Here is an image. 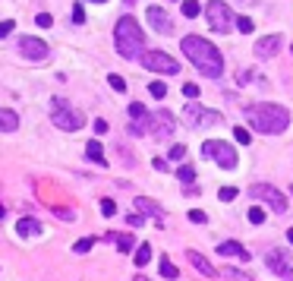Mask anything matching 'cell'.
<instances>
[{
  "label": "cell",
  "mask_w": 293,
  "mask_h": 281,
  "mask_svg": "<svg viewBox=\"0 0 293 281\" xmlns=\"http://www.w3.org/2000/svg\"><path fill=\"white\" fill-rule=\"evenodd\" d=\"M180 45H183L186 60H193V66H195L202 76L218 79V76L224 73V57H221V51L214 48L208 38H202V35H186Z\"/></svg>",
  "instance_id": "6da1fadb"
},
{
  "label": "cell",
  "mask_w": 293,
  "mask_h": 281,
  "mask_svg": "<svg viewBox=\"0 0 293 281\" xmlns=\"http://www.w3.org/2000/svg\"><path fill=\"white\" fill-rule=\"evenodd\" d=\"M246 120L255 133H284L290 126V111L281 105H249L246 108Z\"/></svg>",
  "instance_id": "7a4b0ae2"
},
{
  "label": "cell",
  "mask_w": 293,
  "mask_h": 281,
  "mask_svg": "<svg viewBox=\"0 0 293 281\" xmlns=\"http://www.w3.org/2000/svg\"><path fill=\"white\" fill-rule=\"evenodd\" d=\"M114 45H117V54L123 60H139L142 51H145V35L139 29V22L133 16H120L117 19V29H114Z\"/></svg>",
  "instance_id": "3957f363"
},
{
  "label": "cell",
  "mask_w": 293,
  "mask_h": 281,
  "mask_svg": "<svg viewBox=\"0 0 293 281\" xmlns=\"http://www.w3.org/2000/svg\"><path fill=\"white\" fill-rule=\"evenodd\" d=\"M50 120L57 123V130H66V133H76L85 126V114L76 111L66 98H54L50 101Z\"/></svg>",
  "instance_id": "277c9868"
},
{
  "label": "cell",
  "mask_w": 293,
  "mask_h": 281,
  "mask_svg": "<svg viewBox=\"0 0 293 281\" xmlns=\"http://www.w3.org/2000/svg\"><path fill=\"white\" fill-rule=\"evenodd\" d=\"M202 155L211 158V161H218L224 171H234V168L240 165L237 149L230 146V142H224V139H208V142H202Z\"/></svg>",
  "instance_id": "5b68a950"
},
{
  "label": "cell",
  "mask_w": 293,
  "mask_h": 281,
  "mask_svg": "<svg viewBox=\"0 0 293 281\" xmlns=\"http://www.w3.org/2000/svg\"><path fill=\"white\" fill-rule=\"evenodd\" d=\"M205 16H208V29L214 35H227V32L234 29V10H230L224 0H208Z\"/></svg>",
  "instance_id": "8992f818"
},
{
  "label": "cell",
  "mask_w": 293,
  "mask_h": 281,
  "mask_svg": "<svg viewBox=\"0 0 293 281\" xmlns=\"http://www.w3.org/2000/svg\"><path fill=\"white\" fill-rule=\"evenodd\" d=\"M139 60H142L145 70H151V73H167V76L180 73V63L170 54H164V51H142Z\"/></svg>",
  "instance_id": "52a82bcc"
},
{
  "label": "cell",
  "mask_w": 293,
  "mask_h": 281,
  "mask_svg": "<svg viewBox=\"0 0 293 281\" xmlns=\"http://www.w3.org/2000/svg\"><path fill=\"white\" fill-rule=\"evenodd\" d=\"M249 196L252 199H262V202H268V206L274 212H287V196H284L278 186H271V183H255V186H249Z\"/></svg>",
  "instance_id": "ba28073f"
},
{
  "label": "cell",
  "mask_w": 293,
  "mask_h": 281,
  "mask_svg": "<svg viewBox=\"0 0 293 281\" xmlns=\"http://www.w3.org/2000/svg\"><path fill=\"white\" fill-rule=\"evenodd\" d=\"M183 123L193 126V130H195V126H214V123H221V114H218V111H205L202 105H195V101H193V105L183 108Z\"/></svg>",
  "instance_id": "9c48e42d"
},
{
  "label": "cell",
  "mask_w": 293,
  "mask_h": 281,
  "mask_svg": "<svg viewBox=\"0 0 293 281\" xmlns=\"http://www.w3.org/2000/svg\"><path fill=\"white\" fill-rule=\"evenodd\" d=\"M174 126H177V120H174V114H170V111H151L145 133L158 136V139H167V136H174Z\"/></svg>",
  "instance_id": "30bf717a"
},
{
  "label": "cell",
  "mask_w": 293,
  "mask_h": 281,
  "mask_svg": "<svg viewBox=\"0 0 293 281\" xmlns=\"http://www.w3.org/2000/svg\"><path fill=\"white\" fill-rule=\"evenodd\" d=\"M19 51H22L25 60H35V63L48 60V54H50V48H48L41 38H35V35H25V38L19 41Z\"/></svg>",
  "instance_id": "8fae6325"
},
{
  "label": "cell",
  "mask_w": 293,
  "mask_h": 281,
  "mask_svg": "<svg viewBox=\"0 0 293 281\" xmlns=\"http://www.w3.org/2000/svg\"><path fill=\"white\" fill-rule=\"evenodd\" d=\"M265 262H268V269L274 272V275H281V278L293 281V259H290L284 250H271L268 256H265Z\"/></svg>",
  "instance_id": "7c38bea8"
},
{
  "label": "cell",
  "mask_w": 293,
  "mask_h": 281,
  "mask_svg": "<svg viewBox=\"0 0 293 281\" xmlns=\"http://www.w3.org/2000/svg\"><path fill=\"white\" fill-rule=\"evenodd\" d=\"M145 16H148V25L158 32V35H174V22H170L167 10H161V6H148Z\"/></svg>",
  "instance_id": "4fadbf2b"
},
{
  "label": "cell",
  "mask_w": 293,
  "mask_h": 281,
  "mask_svg": "<svg viewBox=\"0 0 293 281\" xmlns=\"http://www.w3.org/2000/svg\"><path fill=\"white\" fill-rule=\"evenodd\" d=\"M126 111H129V136H142L145 126H148V111H145V105L133 101Z\"/></svg>",
  "instance_id": "5bb4252c"
},
{
  "label": "cell",
  "mask_w": 293,
  "mask_h": 281,
  "mask_svg": "<svg viewBox=\"0 0 293 281\" xmlns=\"http://www.w3.org/2000/svg\"><path fill=\"white\" fill-rule=\"evenodd\" d=\"M278 51H281V35H265V38L255 41V57L258 60H271Z\"/></svg>",
  "instance_id": "9a60e30c"
},
{
  "label": "cell",
  "mask_w": 293,
  "mask_h": 281,
  "mask_svg": "<svg viewBox=\"0 0 293 281\" xmlns=\"http://www.w3.org/2000/svg\"><path fill=\"white\" fill-rule=\"evenodd\" d=\"M186 259L193 262V269L199 272V275H208V278H214V275H218V269H214V266H211V262L202 256L199 250H186Z\"/></svg>",
  "instance_id": "2e32d148"
},
{
  "label": "cell",
  "mask_w": 293,
  "mask_h": 281,
  "mask_svg": "<svg viewBox=\"0 0 293 281\" xmlns=\"http://www.w3.org/2000/svg\"><path fill=\"white\" fill-rule=\"evenodd\" d=\"M133 206L142 212V218L148 215V218H158V221H161V206H158L154 199H148V196H136V202H133Z\"/></svg>",
  "instance_id": "e0dca14e"
},
{
  "label": "cell",
  "mask_w": 293,
  "mask_h": 281,
  "mask_svg": "<svg viewBox=\"0 0 293 281\" xmlns=\"http://www.w3.org/2000/svg\"><path fill=\"white\" fill-rule=\"evenodd\" d=\"M218 253H221V256H237V259H243V262L249 259V253H246L237 240H224V243H218Z\"/></svg>",
  "instance_id": "ac0fdd59"
},
{
  "label": "cell",
  "mask_w": 293,
  "mask_h": 281,
  "mask_svg": "<svg viewBox=\"0 0 293 281\" xmlns=\"http://www.w3.org/2000/svg\"><path fill=\"white\" fill-rule=\"evenodd\" d=\"M16 126H19V117H16V111L0 108V133H13Z\"/></svg>",
  "instance_id": "d6986e66"
},
{
  "label": "cell",
  "mask_w": 293,
  "mask_h": 281,
  "mask_svg": "<svg viewBox=\"0 0 293 281\" xmlns=\"http://www.w3.org/2000/svg\"><path fill=\"white\" fill-rule=\"evenodd\" d=\"M16 231H19V237H35V234H41V225L35 218H19Z\"/></svg>",
  "instance_id": "ffe728a7"
},
{
  "label": "cell",
  "mask_w": 293,
  "mask_h": 281,
  "mask_svg": "<svg viewBox=\"0 0 293 281\" xmlns=\"http://www.w3.org/2000/svg\"><path fill=\"white\" fill-rule=\"evenodd\" d=\"M85 155H89V161H95V165H107V161H104V149H101L98 139H92L89 146H85Z\"/></svg>",
  "instance_id": "44dd1931"
},
{
  "label": "cell",
  "mask_w": 293,
  "mask_h": 281,
  "mask_svg": "<svg viewBox=\"0 0 293 281\" xmlns=\"http://www.w3.org/2000/svg\"><path fill=\"white\" fill-rule=\"evenodd\" d=\"M199 13H202L199 0H183V16H186V19H195Z\"/></svg>",
  "instance_id": "7402d4cb"
},
{
  "label": "cell",
  "mask_w": 293,
  "mask_h": 281,
  "mask_svg": "<svg viewBox=\"0 0 293 281\" xmlns=\"http://www.w3.org/2000/svg\"><path fill=\"white\" fill-rule=\"evenodd\" d=\"M148 259H151V246H148V243H142L139 250H136V266H139V269H142V266H148Z\"/></svg>",
  "instance_id": "603a6c76"
},
{
  "label": "cell",
  "mask_w": 293,
  "mask_h": 281,
  "mask_svg": "<svg viewBox=\"0 0 293 281\" xmlns=\"http://www.w3.org/2000/svg\"><path fill=\"white\" fill-rule=\"evenodd\" d=\"M177 177H180V183H193V180H195L193 165H180V168H177Z\"/></svg>",
  "instance_id": "cb8c5ba5"
},
{
  "label": "cell",
  "mask_w": 293,
  "mask_h": 281,
  "mask_svg": "<svg viewBox=\"0 0 293 281\" xmlns=\"http://www.w3.org/2000/svg\"><path fill=\"white\" fill-rule=\"evenodd\" d=\"M161 275H164L167 281H174V278L180 275V269H177V266H174L170 259H161Z\"/></svg>",
  "instance_id": "d4e9b609"
},
{
  "label": "cell",
  "mask_w": 293,
  "mask_h": 281,
  "mask_svg": "<svg viewBox=\"0 0 293 281\" xmlns=\"http://www.w3.org/2000/svg\"><path fill=\"white\" fill-rule=\"evenodd\" d=\"M237 196H240L237 186H221V190H218V199H221V202H234Z\"/></svg>",
  "instance_id": "484cf974"
},
{
  "label": "cell",
  "mask_w": 293,
  "mask_h": 281,
  "mask_svg": "<svg viewBox=\"0 0 293 281\" xmlns=\"http://www.w3.org/2000/svg\"><path fill=\"white\" fill-rule=\"evenodd\" d=\"M114 240L120 246V253H133V237H126V234H114Z\"/></svg>",
  "instance_id": "4316f807"
},
{
  "label": "cell",
  "mask_w": 293,
  "mask_h": 281,
  "mask_svg": "<svg viewBox=\"0 0 293 281\" xmlns=\"http://www.w3.org/2000/svg\"><path fill=\"white\" fill-rule=\"evenodd\" d=\"M265 218H268V215H265L262 206H252V209H249V221H252V225H265Z\"/></svg>",
  "instance_id": "83f0119b"
},
{
  "label": "cell",
  "mask_w": 293,
  "mask_h": 281,
  "mask_svg": "<svg viewBox=\"0 0 293 281\" xmlns=\"http://www.w3.org/2000/svg\"><path fill=\"white\" fill-rule=\"evenodd\" d=\"M107 86L114 89V92H126V82H123V76H117V73H110V76H107Z\"/></svg>",
  "instance_id": "f1b7e54d"
},
{
  "label": "cell",
  "mask_w": 293,
  "mask_h": 281,
  "mask_svg": "<svg viewBox=\"0 0 293 281\" xmlns=\"http://www.w3.org/2000/svg\"><path fill=\"white\" fill-rule=\"evenodd\" d=\"M148 92H151V95H154V98H158V101H161V98H164V95H167V86H164V82H161V79H154V82H151V86H148Z\"/></svg>",
  "instance_id": "f546056e"
},
{
  "label": "cell",
  "mask_w": 293,
  "mask_h": 281,
  "mask_svg": "<svg viewBox=\"0 0 293 281\" xmlns=\"http://www.w3.org/2000/svg\"><path fill=\"white\" fill-rule=\"evenodd\" d=\"M234 139L240 142V146H249V142H252V136H249V130H243V126H234Z\"/></svg>",
  "instance_id": "4dcf8cb0"
},
{
  "label": "cell",
  "mask_w": 293,
  "mask_h": 281,
  "mask_svg": "<svg viewBox=\"0 0 293 281\" xmlns=\"http://www.w3.org/2000/svg\"><path fill=\"white\" fill-rule=\"evenodd\" d=\"M92 246H95V240H92V237H85V240H76L73 243V253H79V256H82V253L92 250Z\"/></svg>",
  "instance_id": "1f68e13d"
},
{
  "label": "cell",
  "mask_w": 293,
  "mask_h": 281,
  "mask_svg": "<svg viewBox=\"0 0 293 281\" xmlns=\"http://www.w3.org/2000/svg\"><path fill=\"white\" fill-rule=\"evenodd\" d=\"M114 212H117V202H114V199H101V215L110 218Z\"/></svg>",
  "instance_id": "d6a6232c"
},
{
  "label": "cell",
  "mask_w": 293,
  "mask_h": 281,
  "mask_svg": "<svg viewBox=\"0 0 293 281\" xmlns=\"http://www.w3.org/2000/svg\"><path fill=\"white\" fill-rule=\"evenodd\" d=\"M237 29L249 35V32H252V19H249V16H237Z\"/></svg>",
  "instance_id": "836d02e7"
},
{
  "label": "cell",
  "mask_w": 293,
  "mask_h": 281,
  "mask_svg": "<svg viewBox=\"0 0 293 281\" xmlns=\"http://www.w3.org/2000/svg\"><path fill=\"white\" fill-rule=\"evenodd\" d=\"M189 221H193V225H205V221H208V215H205L202 209H193V212H189Z\"/></svg>",
  "instance_id": "e575fe53"
},
{
  "label": "cell",
  "mask_w": 293,
  "mask_h": 281,
  "mask_svg": "<svg viewBox=\"0 0 293 281\" xmlns=\"http://www.w3.org/2000/svg\"><path fill=\"white\" fill-rule=\"evenodd\" d=\"M35 22H38V29H50L54 16H50V13H38V16H35Z\"/></svg>",
  "instance_id": "d590c367"
},
{
  "label": "cell",
  "mask_w": 293,
  "mask_h": 281,
  "mask_svg": "<svg viewBox=\"0 0 293 281\" xmlns=\"http://www.w3.org/2000/svg\"><path fill=\"white\" fill-rule=\"evenodd\" d=\"M224 275H227L230 281H252V278L246 275V272H237V269H227V272H224Z\"/></svg>",
  "instance_id": "8d00e7d4"
},
{
  "label": "cell",
  "mask_w": 293,
  "mask_h": 281,
  "mask_svg": "<svg viewBox=\"0 0 293 281\" xmlns=\"http://www.w3.org/2000/svg\"><path fill=\"white\" fill-rule=\"evenodd\" d=\"M186 158V146H174L170 149V161H183Z\"/></svg>",
  "instance_id": "74e56055"
},
{
  "label": "cell",
  "mask_w": 293,
  "mask_h": 281,
  "mask_svg": "<svg viewBox=\"0 0 293 281\" xmlns=\"http://www.w3.org/2000/svg\"><path fill=\"white\" fill-rule=\"evenodd\" d=\"M183 95H189V98H199V86H195V82H183Z\"/></svg>",
  "instance_id": "f35d334b"
},
{
  "label": "cell",
  "mask_w": 293,
  "mask_h": 281,
  "mask_svg": "<svg viewBox=\"0 0 293 281\" xmlns=\"http://www.w3.org/2000/svg\"><path fill=\"white\" fill-rule=\"evenodd\" d=\"M73 22H85V10H82V3H73Z\"/></svg>",
  "instance_id": "ab89813d"
},
{
  "label": "cell",
  "mask_w": 293,
  "mask_h": 281,
  "mask_svg": "<svg viewBox=\"0 0 293 281\" xmlns=\"http://www.w3.org/2000/svg\"><path fill=\"white\" fill-rule=\"evenodd\" d=\"M16 29V22L13 19H6V22H0V38H6V35H10V32Z\"/></svg>",
  "instance_id": "60d3db41"
},
{
  "label": "cell",
  "mask_w": 293,
  "mask_h": 281,
  "mask_svg": "<svg viewBox=\"0 0 293 281\" xmlns=\"http://www.w3.org/2000/svg\"><path fill=\"white\" fill-rule=\"evenodd\" d=\"M142 221H145L142 215H126V225H129V227H139Z\"/></svg>",
  "instance_id": "b9f144b4"
},
{
  "label": "cell",
  "mask_w": 293,
  "mask_h": 281,
  "mask_svg": "<svg viewBox=\"0 0 293 281\" xmlns=\"http://www.w3.org/2000/svg\"><path fill=\"white\" fill-rule=\"evenodd\" d=\"M151 165H154V171H170V165H167V161H164V158H154V161H151Z\"/></svg>",
  "instance_id": "7bdbcfd3"
},
{
  "label": "cell",
  "mask_w": 293,
  "mask_h": 281,
  "mask_svg": "<svg viewBox=\"0 0 293 281\" xmlns=\"http://www.w3.org/2000/svg\"><path fill=\"white\" fill-rule=\"evenodd\" d=\"M95 133L104 136V133H107V120H95Z\"/></svg>",
  "instance_id": "ee69618b"
},
{
  "label": "cell",
  "mask_w": 293,
  "mask_h": 281,
  "mask_svg": "<svg viewBox=\"0 0 293 281\" xmlns=\"http://www.w3.org/2000/svg\"><path fill=\"white\" fill-rule=\"evenodd\" d=\"M240 3H246V6H252V3H258V0H240Z\"/></svg>",
  "instance_id": "f6af8a7d"
},
{
  "label": "cell",
  "mask_w": 293,
  "mask_h": 281,
  "mask_svg": "<svg viewBox=\"0 0 293 281\" xmlns=\"http://www.w3.org/2000/svg\"><path fill=\"white\" fill-rule=\"evenodd\" d=\"M287 240H290V243H293V227H290V231H287Z\"/></svg>",
  "instance_id": "bcb514c9"
},
{
  "label": "cell",
  "mask_w": 293,
  "mask_h": 281,
  "mask_svg": "<svg viewBox=\"0 0 293 281\" xmlns=\"http://www.w3.org/2000/svg\"><path fill=\"white\" fill-rule=\"evenodd\" d=\"M92 3H107V0H92Z\"/></svg>",
  "instance_id": "7dc6e473"
},
{
  "label": "cell",
  "mask_w": 293,
  "mask_h": 281,
  "mask_svg": "<svg viewBox=\"0 0 293 281\" xmlns=\"http://www.w3.org/2000/svg\"><path fill=\"white\" fill-rule=\"evenodd\" d=\"M3 215H6V212H3V206H0V218H3Z\"/></svg>",
  "instance_id": "c3c4849f"
},
{
  "label": "cell",
  "mask_w": 293,
  "mask_h": 281,
  "mask_svg": "<svg viewBox=\"0 0 293 281\" xmlns=\"http://www.w3.org/2000/svg\"><path fill=\"white\" fill-rule=\"evenodd\" d=\"M133 3H136V0H126V6H133Z\"/></svg>",
  "instance_id": "681fc988"
},
{
  "label": "cell",
  "mask_w": 293,
  "mask_h": 281,
  "mask_svg": "<svg viewBox=\"0 0 293 281\" xmlns=\"http://www.w3.org/2000/svg\"><path fill=\"white\" fill-rule=\"evenodd\" d=\"M136 281H148V278H142V275H139V278H136Z\"/></svg>",
  "instance_id": "f907efd6"
},
{
  "label": "cell",
  "mask_w": 293,
  "mask_h": 281,
  "mask_svg": "<svg viewBox=\"0 0 293 281\" xmlns=\"http://www.w3.org/2000/svg\"><path fill=\"white\" fill-rule=\"evenodd\" d=\"M290 190H293V186H290Z\"/></svg>",
  "instance_id": "816d5d0a"
},
{
  "label": "cell",
  "mask_w": 293,
  "mask_h": 281,
  "mask_svg": "<svg viewBox=\"0 0 293 281\" xmlns=\"http://www.w3.org/2000/svg\"><path fill=\"white\" fill-rule=\"evenodd\" d=\"M290 51H293V48H290Z\"/></svg>",
  "instance_id": "f5cc1de1"
}]
</instances>
